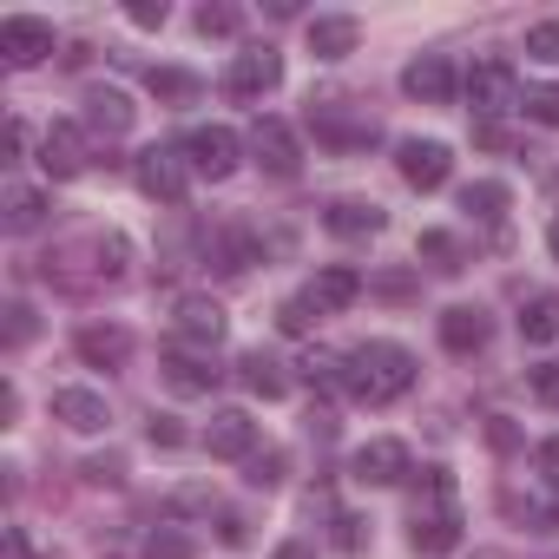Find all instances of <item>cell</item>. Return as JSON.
<instances>
[{"label":"cell","instance_id":"25","mask_svg":"<svg viewBox=\"0 0 559 559\" xmlns=\"http://www.w3.org/2000/svg\"><path fill=\"white\" fill-rule=\"evenodd\" d=\"M415 257H421L428 270H441V276H461V270H467V250H461V237H454V230H421Z\"/></svg>","mask_w":559,"mask_h":559},{"label":"cell","instance_id":"41","mask_svg":"<svg viewBox=\"0 0 559 559\" xmlns=\"http://www.w3.org/2000/svg\"><path fill=\"white\" fill-rule=\"evenodd\" d=\"M533 467H539V480H546V487H559V435L533 448Z\"/></svg>","mask_w":559,"mask_h":559},{"label":"cell","instance_id":"42","mask_svg":"<svg viewBox=\"0 0 559 559\" xmlns=\"http://www.w3.org/2000/svg\"><path fill=\"white\" fill-rule=\"evenodd\" d=\"M165 14H171L165 0H132V8H126V21H132V27H165Z\"/></svg>","mask_w":559,"mask_h":559},{"label":"cell","instance_id":"8","mask_svg":"<svg viewBox=\"0 0 559 559\" xmlns=\"http://www.w3.org/2000/svg\"><path fill=\"white\" fill-rule=\"evenodd\" d=\"M250 152H257V165L270 178H297L304 171V145H297V132L284 119H257L250 126Z\"/></svg>","mask_w":559,"mask_h":559},{"label":"cell","instance_id":"9","mask_svg":"<svg viewBox=\"0 0 559 559\" xmlns=\"http://www.w3.org/2000/svg\"><path fill=\"white\" fill-rule=\"evenodd\" d=\"M47 53H53V27L47 21H34V14H8V21H0V60H8L14 73L40 67Z\"/></svg>","mask_w":559,"mask_h":559},{"label":"cell","instance_id":"47","mask_svg":"<svg viewBox=\"0 0 559 559\" xmlns=\"http://www.w3.org/2000/svg\"><path fill=\"white\" fill-rule=\"evenodd\" d=\"M487 441H493V448H520V428H513L507 415H493V421H487Z\"/></svg>","mask_w":559,"mask_h":559},{"label":"cell","instance_id":"52","mask_svg":"<svg viewBox=\"0 0 559 559\" xmlns=\"http://www.w3.org/2000/svg\"><path fill=\"white\" fill-rule=\"evenodd\" d=\"M276 559H317V546H304V539H290V546H276Z\"/></svg>","mask_w":559,"mask_h":559},{"label":"cell","instance_id":"34","mask_svg":"<svg viewBox=\"0 0 559 559\" xmlns=\"http://www.w3.org/2000/svg\"><path fill=\"white\" fill-rule=\"evenodd\" d=\"M526 53H533V60H546V67H559V21L526 27Z\"/></svg>","mask_w":559,"mask_h":559},{"label":"cell","instance_id":"20","mask_svg":"<svg viewBox=\"0 0 559 559\" xmlns=\"http://www.w3.org/2000/svg\"><path fill=\"white\" fill-rule=\"evenodd\" d=\"M73 349H80L93 369H119V362L132 356V336H126L119 323H86V330L73 336Z\"/></svg>","mask_w":559,"mask_h":559},{"label":"cell","instance_id":"6","mask_svg":"<svg viewBox=\"0 0 559 559\" xmlns=\"http://www.w3.org/2000/svg\"><path fill=\"white\" fill-rule=\"evenodd\" d=\"M178 152H185V165H191L198 178H230V171H237V152H243V139H237L230 126H198V132H191Z\"/></svg>","mask_w":559,"mask_h":559},{"label":"cell","instance_id":"35","mask_svg":"<svg viewBox=\"0 0 559 559\" xmlns=\"http://www.w3.org/2000/svg\"><path fill=\"white\" fill-rule=\"evenodd\" d=\"M310 323H317V310H310V304H304V297H290V304H284V310H276V330H284V336H304V330H310Z\"/></svg>","mask_w":559,"mask_h":559},{"label":"cell","instance_id":"39","mask_svg":"<svg viewBox=\"0 0 559 559\" xmlns=\"http://www.w3.org/2000/svg\"><path fill=\"white\" fill-rule=\"evenodd\" d=\"M526 382H533V395H539L546 408H559V362H539V369H533Z\"/></svg>","mask_w":559,"mask_h":559},{"label":"cell","instance_id":"37","mask_svg":"<svg viewBox=\"0 0 559 559\" xmlns=\"http://www.w3.org/2000/svg\"><path fill=\"white\" fill-rule=\"evenodd\" d=\"M243 14L237 8H198V34H237Z\"/></svg>","mask_w":559,"mask_h":559},{"label":"cell","instance_id":"16","mask_svg":"<svg viewBox=\"0 0 559 559\" xmlns=\"http://www.w3.org/2000/svg\"><path fill=\"white\" fill-rule=\"evenodd\" d=\"M178 343H191V349H217L224 343V304H211V297H185L178 304Z\"/></svg>","mask_w":559,"mask_h":559},{"label":"cell","instance_id":"19","mask_svg":"<svg viewBox=\"0 0 559 559\" xmlns=\"http://www.w3.org/2000/svg\"><path fill=\"white\" fill-rule=\"evenodd\" d=\"M132 119H139V106H132L119 86H93V93H86V126H93V132L119 139V132H132Z\"/></svg>","mask_w":559,"mask_h":559},{"label":"cell","instance_id":"33","mask_svg":"<svg viewBox=\"0 0 559 559\" xmlns=\"http://www.w3.org/2000/svg\"><path fill=\"white\" fill-rule=\"evenodd\" d=\"M520 106H526V119L559 126V86H526V93H520Z\"/></svg>","mask_w":559,"mask_h":559},{"label":"cell","instance_id":"18","mask_svg":"<svg viewBox=\"0 0 559 559\" xmlns=\"http://www.w3.org/2000/svg\"><path fill=\"white\" fill-rule=\"evenodd\" d=\"M487 336H493L487 310H474V304H454V310H441V343H448L454 356H474V349H487Z\"/></svg>","mask_w":559,"mask_h":559},{"label":"cell","instance_id":"11","mask_svg":"<svg viewBox=\"0 0 559 559\" xmlns=\"http://www.w3.org/2000/svg\"><path fill=\"white\" fill-rule=\"evenodd\" d=\"M395 165H402V178H408L415 191H441L448 171H454V152H448L441 139H402V145H395Z\"/></svg>","mask_w":559,"mask_h":559},{"label":"cell","instance_id":"36","mask_svg":"<svg viewBox=\"0 0 559 559\" xmlns=\"http://www.w3.org/2000/svg\"><path fill=\"white\" fill-rule=\"evenodd\" d=\"M369 290H376V297H389V304H402V297H415V276H408V270H382Z\"/></svg>","mask_w":559,"mask_h":559},{"label":"cell","instance_id":"26","mask_svg":"<svg viewBox=\"0 0 559 559\" xmlns=\"http://www.w3.org/2000/svg\"><path fill=\"white\" fill-rule=\"evenodd\" d=\"M520 336H526V343H552V336H559V297H552V290H533V297L520 304Z\"/></svg>","mask_w":559,"mask_h":559},{"label":"cell","instance_id":"1","mask_svg":"<svg viewBox=\"0 0 559 559\" xmlns=\"http://www.w3.org/2000/svg\"><path fill=\"white\" fill-rule=\"evenodd\" d=\"M126 263H132V243H126L119 230H106V237L47 250V257H40V276H47L53 290H99V284H119Z\"/></svg>","mask_w":559,"mask_h":559},{"label":"cell","instance_id":"30","mask_svg":"<svg viewBox=\"0 0 559 559\" xmlns=\"http://www.w3.org/2000/svg\"><path fill=\"white\" fill-rule=\"evenodd\" d=\"M284 467H290V454H284V448H263V454H250V461H243V480L270 493V487H284Z\"/></svg>","mask_w":559,"mask_h":559},{"label":"cell","instance_id":"32","mask_svg":"<svg viewBox=\"0 0 559 559\" xmlns=\"http://www.w3.org/2000/svg\"><path fill=\"white\" fill-rule=\"evenodd\" d=\"M145 559H198V546H191L178 526H158V533L145 539Z\"/></svg>","mask_w":559,"mask_h":559},{"label":"cell","instance_id":"50","mask_svg":"<svg viewBox=\"0 0 559 559\" xmlns=\"http://www.w3.org/2000/svg\"><path fill=\"white\" fill-rule=\"evenodd\" d=\"M310 435H323V441H330V435H336V415H330V408H310Z\"/></svg>","mask_w":559,"mask_h":559},{"label":"cell","instance_id":"17","mask_svg":"<svg viewBox=\"0 0 559 559\" xmlns=\"http://www.w3.org/2000/svg\"><path fill=\"white\" fill-rule=\"evenodd\" d=\"M158 376H165L171 395H211V389H217V362H211V356H191V349H165Z\"/></svg>","mask_w":559,"mask_h":559},{"label":"cell","instance_id":"31","mask_svg":"<svg viewBox=\"0 0 559 559\" xmlns=\"http://www.w3.org/2000/svg\"><path fill=\"white\" fill-rule=\"evenodd\" d=\"M152 93L158 99H198V73H178V67H152Z\"/></svg>","mask_w":559,"mask_h":559},{"label":"cell","instance_id":"15","mask_svg":"<svg viewBox=\"0 0 559 559\" xmlns=\"http://www.w3.org/2000/svg\"><path fill=\"white\" fill-rule=\"evenodd\" d=\"M402 93L421 99V106H448V99H454V67H448L441 53H421V60H408Z\"/></svg>","mask_w":559,"mask_h":559},{"label":"cell","instance_id":"22","mask_svg":"<svg viewBox=\"0 0 559 559\" xmlns=\"http://www.w3.org/2000/svg\"><path fill=\"white\" fill-rule=\"evenodd\" d=\"M356 40H362V27H356L349 14L310 21V53H317V60H343V53H356Z\"/></svg>","mask_w":559,"mask_h":559},{"label":"cell","instance_id":"13","mask_svg":"<svg viewBox=\"0 0 559 559\" xmlns=\"http://www.w3.org/2000/svg\"><path fill=\"white\" fill-rule=\"evenodd\" d=\"M349 474L362 480V487H395V480H408V448L402 441H369V448H356V461H349Z\"/></svg>","mask_w":559,"mask_h":559},{"label":"cell","instance_id":"44","mask_svg":"<svg viewBox=\"0 0 559 559\" xmlns=\"http://www.w3.org/2000/svg\"><path fill=\"white\" fill-rule=\"evenodd\" d=\"M217 539L224 546H250V520L243 513H217Z\"/></svg>","mask_w":559,"mask_h":559},{"label":"cell","instance_id":"12","mask_svg":"<svg viewBox=\"0 0 559 559\" xmlns=\"http://www.w3.org/2000/svg\"><path fill=\"white\" fill-rule=\"evenodd\" d=\"M204 448H211L217 461H250V454H257V421H250L243 408H217L211 428H204Z\"/></svg>","mask_w":559,"mask_h":559},{"label":"cell","instance_id":"40","mask_svg":"<svg viewBox=\"0 0 559 559\" xmlns=\"http://www.w3.org/2000/svg\"><path fill=\"white\" fill-rule=\"evenodd\" d=\"M336 546H343V552H362V546H369V533H362L356 513H336Z\"/></svg>","mask_w":559,"mask_h":559},{"label":"cell","instance_id":"2","mask_svg":"<svg viewBox=\"0 0 559 559\" xmlns=\"http://www.w3.org/2000/svg\"><path fill=\"white\" fill-rule=\"evenodd\" d=\"M415 356L402 349V343H362V349H349V395L362 402V408H389V402H402L408 389H415Z\"/></svg>","mask_w":559,"mask_h":559},{"label":"cell","instance_id":"43","mask_svg":"<svg viewBox=\"0 0 559 559\" xmlns=\"http://www.w3.org/2000/svg\"><path fill=\"white\" fill-rule=\"evenodd\" d=\"M80 474H86L93 487H119V474H126V461H112V454H106V461H86Z\"/></svg>","mask_w":559,"mask_h":559},{"label":"cell","instance_id":"38","mask_svg":"<svg viewBox=\"0 0 559 559\" xmlns=\"http://www.w3.org/2000/svg\"><path fill=\"white\" fill-rule=\"evenodd\" d=\"M21 343H34V310L8 304V349H21Z\"/></svg>","mask_w":559,"mask_h":559},{"label":"cell","instance_id":"45","mask_svg":"<svg viewBox=\"0 0 559 559\" xmlns=\"http://www.w3.org/2000/svg\"><path fill=\"white\" fill-rule=\"evenodd\" d=\"M171 513H211V493L204 487H178L171 493Z\"/></svg>","mask_w":559,"mask_h":559},{"label":"cell","instance_id":"7","mask_svg":"<svg viewBox=\"0 0 559 559\" xmlns=\"http://www.w3.org/2000/svg\"><path fill=\"white\" fill-rule=\"evenodd\" d=\"M276 86H284V53H276V47H250V53H237L230 73H224V93H230V99H263V93H276Z\"/></svg>","mask_w":559,"mask_h":559},{"label":"cell","instance_id":"14","mask_svg":"<svg viewBox=\"0 0 559 559\" xmlns=\"http://www.w3.org/2000/svg\"><path fill=\"white\" fill-rule=\"evenodd\" d=\"M362 297V276L349 270V263H330V270H317L310 276V290H304V304L317 310V317H336V310H349Z\"/></svg>","mask_w":559,"mask_h":559},{"label":"cell","instance_id":"29","mask_svg":"<svg viewBox=\"0 0 559 559\" xmlns=\"http://www.w3.org/2000/svg\"><path fill=\"white\" fill-rule=\"evenodd\" d=\"M461 211H474L480 224H500V217H507V185H493V178L467 185V191H461Z\"/></svg>","mask_w":559,"mask_h":559},{"label":"cell","instance_id":"4","mask_svg":"<svg viewBox=\"0 0 559 559\" xmlns=\"http://www.w3.org/2000/svg\"><path fill=\"white\" fill-rule=\"evenodd\" d=\"M467 106H474V126H500V112L520 106V80L507 60H480L467 73Z\"/></svg>","mask_w":559,"mask_h":559},{"label":"cell","instance_id":"51","mask_svg":"<svg viewBox=\"0 0 559 559\" xmlns=\"http://www.w3.org/2000/svg\"><path fill=\"white\" fill-rule=\"evenodd\" d=\"M8 559H34V552H27V533H21V526H8Z\"/></svg>","mask_w":559,"mask_h":559},{"label":"cell","instance_id":"27","mask_svg":"<svg viewBox=\"0 0 559 559\" xmlns=\"http://www.w3.org/2000/svg\"><path fill=\"white\" fill-rule=\"evenodd\" d=\"M237 369H243V389H250V395H263V402H276V395L290 389L284 362H276V356H263V349H250V356H243Z\"/></svg>","mask_w":559,"mask_h":559},{"label":"cell","instance_id":"3","mask_svg":"<svg viewBox=\"0 0 559 559\" xmlns=\"http://www.w3.org/2000/svg\"><path fill=\"white\" fill-rule=\"evenodd\" d=\"M428 487H435V507H415V520H408V546L428 552V559H441V552L461 546V507H454V480H448L441 467H428Z\"/></svg>","mask_w":559,"mask_h":559},{"label":"cell","instance_id":"23","mask_svg":"<svg viewBox=\"0 0 559 559\" xmlns=\"http://www.w3.org/2000/svg\"><path fill=\"white\" fill-rule=\"evenodd\" d=\"M323 224H330L336 237H376V230H382V204H369V198H336V204L323 211Z\"/></svg>","mask_w":559,"mask_h":559},{"label":"cell","instance_id":"49","mask_svg":"<svg viewBox=\"0 0 559 559\" xmlns=\"http://www.w3.org/2000/svg\"><path fill=\"white\" fill-rule=\"evenodd\" d=\"M27 152V126L21 119H8V158H21Z\"/></svg>","mask_w":559,"mask_h":559},{"label":"cell","instance_id":"5","mask_svg":"<svg viewBox=\"0 0 559 559\" xmlns=\"http://www.w3.org/2000/svg\"><path fill=\"white\" fill-rule=\"evenodd\" d=\"M132 178H139V191H145L152 204H185V191H191V165H185V152H171V145L139 152V158H132Z\"/></svg>","mask_w":559,"mask_h":559},{"label":"cell","instance_id":"53","mask_svg":"<svg viewBox=\"0 0 559 559\" xmlns=\"http://www.w3.org/2000/svg\"><path fill=\"white\" fill-rule=\"evenodd\" d=\"M546 243H552V257H559V217H552V230H546Z\"/></svg>","mask_w":559,"mask_h":559},{"label":"cell","instance_id":"10","mask_svg":"<svg viewBox=\"0 0 559 559\" xmlns=\"http://www.w3.org/2000/svg\"><path fill=\"white\" fill-rule=\"evenodd\" d=\"M40 165H47V178H80V171L93 165L86 126H73V119H53V126H47V139H40Z\"/></svg>","mask_w":559,"mask_h":559},{"label":"cell","instance_id":"21","mask_svg":"<svg viewBox=\"0 0 559 559\" xmlns=\"http://www.w3.org/2000/svg\"><path fill=\"white\" fill-rule=\"evenodd\" d=\"M53 415H60V421L73 428V435H99V428L112 421V415H106V395H99V389H60V395H53Z\"/></svg>","mask_w":559,"mask_h":559},{"label":"cell","instance_id":"28","mask_svg":"<svg viewBox=\"0 0 559 559\" xmlns=\"http://www.w3.org/2000/svg\"><path fill=\"white\" fill-rule=\"evenodd\" d=\"M297 369L310 389H349V356H336V349H304Z\"/></svg>","mask_w":559,"mask_h":559},{"label":"cell","instance_id":"46","mask_svg":"<svg viewBox=\"0 0 559 559\" xmlns=\"http://www.w3.org/2000/svg\"><path fill=\"white\" fill-rule=\"evenodd\" d=\"M145 435H152L158 448H178V441H185V428H178L171 415H152V428H145Z\"/></svg>","mask_w":559,"mask_h":559},{"label":"cell","instance_id":"48","mask_svg":"<svg viewBox=\"0 0 559 559\" xmlns=\"http://www.w3.org/2000/svg\"><path fill=\"white\" fill-rule=\"evenodd\" d=\"M474 145H487V152H507L513 139H507V126H474Z\"/></svg>","mask_w":559,"mask_h":559},{"label":"cell","instance_id":"24","mask_svg":"<svg viewBox=\"0 0 559 559\" xmlns=\"http://www.w3.org/2000/svg\"><path fill=\"white\" fill-rule=\"evenodd\" d=\"M0 224H8V230H40L47 224V191L8 185V191H0Z\"/></svg>","mask_w":559,"mask_h":559}]
</instances>
